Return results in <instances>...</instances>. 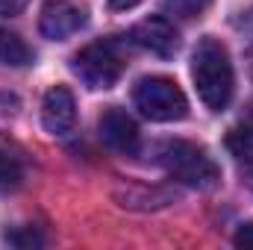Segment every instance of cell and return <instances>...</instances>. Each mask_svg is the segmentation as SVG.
<instances>
[{
    "label": "cell",
    "mask_w": 253,
    "mask_h": 250,
    "mask_svg": "<svg viewBox=\"0 0 253 250\" xmlns=\"http://www.w3.org/2000/svg\"><path fill=\"white\" fill-rule=\"evenodd\" d=\"M191 80H194L200 100L212 112H221L230 106L233 88H236V74H233L227 47L218 39L206 36L197 42V47L191 53Z\"/></svg>",
    "instance_id": "6da1fadb"
},
{
    "label": "cell",
    "mask_w": 253,
    "mask_h": 250,
    "mask_svg": "<svg viewBox=\"0 0 253 250\" xmlns=\"http://www.w3.org/2000/svg\"><path fill=\"white\" fill-rule=\"evenodd\" d=\"M156 165H162L168 177L191 188H212L221 180V168L215 165V159L200 144L183 141V138L162 141L156 147Z\"/></svg>",
    "instance_id": "7a4b0ae2"
},
{
    "label": "cell",
    "mask_w": 253,
    "mask_h": 250,
    "mask_svg": "<svg viewBox=\"0 0 253 250\" xmlns=\"http://www.w3.org/2000/svg\"><path fill=\"white\" fill-rule=\"evenodd\" d=\"M132 100H135V106L144 118L159 121V124L180 121V118L189 115V100L171 77H144V80H138V85L132 91Z\"/></svg>",
    "instance_id": "3957f363"
},
{
    "label": "cell",
    "mask_w": 253,
    "mask_h": 250,
    "mask_svg": "<svg viewBox=\"0 0 253 250\" xmlns=\"http://www.w3.org/2000/svg\"><path fill=\"white\" fill-rule=\"evenodd\" d=\"M71 68L88 88L100 91V88H112L121 80L124 59L118 56L112 42H94V44H85L80 53H74Z\"/></svg>",
    "instance_id": "277c9868"
},
{
    "label": "cell",
    "mask_w": 253,
    "mask_h": 250,
    "mask_svg": "<svg viewBox=\"0 0 253 250\" xmlns=\"http://www.w3.org/2000/svg\"><path fill=\"white\" fill-rule=\"evenodd\" d=\"M129 39L141 50H147L153 56H162V59H171L180 50V33H177L174 21L171 18H162V15H153V18L138 21L132 27V33H129Z\"/></svg>",
    "instance_id": "5b68a950"
},
{
    "label": "cell",
    "mask_w": 253,
    "mask_h": 250,
    "mask_svg": "<svg viewBox=\"0 0 253 250\" xmlns=\"http://www.w3.org/2000/svg\"><path fill=\"white\" fill-rule=\"evenodd\" d=\"M85 9L71 0H47L39 12V33L50 42H65L85 27Z\"/></svg>",
    "instance_id": "8992f818"
},
{
    "label": "cell",
    "mask_w": 253,
    "mask_h": 250,
    "mask_svg": "<svg viewBox=\"0 0 253 250\" xmlns=\"http://www.w3.org/2000/svg\"><path fill=\"white\" fill-rule=\"evenodd\" d=\"M97 132H100V141L115 150V153H124V156H132L138 150V141H141V132H138V124L132 121V115H126L124 109L118 106H109L100 121H97Z\"/></svg>",
    "instance_id": "52a82bcc"
},
{
    "label": "cell",
    "mask_w": 253,
    "mask_h": 250,
    "mask_svg": "<svg viewBox=\"0 0 253 250\" xmlns=\"http://www.w3.org/2000/svg\"><path fill=\"white\" fill-rule=\"evenodd\" d=\"M42 124L50 135H68L77 124V100L68 85L47 88L42 100Z\"/></svg>",
    "instance_id": "ba28073f"
},
{
    "label": "cell",
    "mask_w": 253,
    "mask_h": 250,
    "mask_svg": "<svg viewBox=\"0 0 253 250\" xmlns=\"http://www.w3.org/2000/svg\"><path fill=\"white\" fill-rule=\"evenodd\" d=\"M33 62V50L30 44L12 33V30H0V65L6 68H24V65Z\"/></svg>",
    "instance_id": "9c48e42d"
},
{
    "label": "cell",
    "mask_w": 253,
    "mask_h": 250,
    "mask_svg": "<svg viewBox=\"0 0 253 250\" xmlns=\"http://www.w3.org/2000/svg\"><path fill=\"white\" fill-rule=\"evenodd\" d=\"M24 183V159L9 150V147H0V194H9Z\"/></svg>",
    "instance_id": "30bf717a"
},
{
    "label": "cell",
    "mask_w": 253,
    "mask_h": 250,
    "mask_svg": "<svg viewBox=\"0 0 253 250\" xmlns=\"http://www.w3.org/2000/svg\"><path fill=\"white\" fill-rule=\"evenodd\" d=\"M227 150L239 162L253 165V121H242L227 132Z\"/></svg>",
    "instance_id": "8fae6325"
},
{
    "label": "cell",
    "mask_w": 253,
    "mask_h": 250,
    "mask_svg": "<svg viewBox=\"0 0 253 250\" xmlns=\"http://www.w3.org/2000/svg\"><path fill=\"white\" fill-rule=\"evenodd\" d=\"M212 0H162V9L165 15L171 18H180V21H191V18H200L206 9H209Z\"/></svg>",
    "instance_id": "7c38bea8"
},
{
    "label": "cell",
    "mask_w": 253,
    "mask_h": 250,
    "mask_svg": "<svg viewBox=\"0 0 253 250\" xmlns=\"http://www.w3.org/2000/svg\"><path fill=\"white\" fill-rule=\"evenodd\" d=\"M233 242H236L239 248H251L253 250V221L239 227V233H236V239H233Z\"/></svg>",
    "instance_id": "4fadbf2b"
},
{
    "label": "cell",
    "mask_w": 253,
    "mask_h": 250,
    "mask_svg": "<svg viewBox=\"0 0 253 250\" xmlns=\"http://www.w3.org/2000/svg\"><path fill=\"white\" fill-rule=\"evenodd\" d=\"M24 6V0H0V18L3 15H12V12H18Z\"/></svg>",
    "instance_id": "5bb4252c"
},
{
    "label": "cell",
    "mask_w": 253,
    "mask_h": 250,
    "mask_svg": "<svg viewBox=\"0 0 253 250\" xmlns=\"http://www.w3.org/2000/svg\"><path fill=\"white\" fill-rule=\"evenodd\" d=\"M141 0H109V6L112 9H118V12H126V9H132V6H138Z\"/></svg>",
    "instance_id": "9a60e30c"
},
{
    "label": "cell",
    "mask_w": 253,
    "mask_h": 250,
    "mask_svg": "<svg viewBox=\"0 0 253 250\" xmlns=\"http://www.w3.org/2000/svg\"><path fill=\"white\" fill-rule=\"evenodd\" d=\"M248 71H251V80H253V47L248 50Z\"/></svg>",
    "instance_id": "2e32d148"
}]
</instances>
